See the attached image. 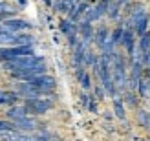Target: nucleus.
Returning a JSON list of instances; mask_svg holds the SVG:
<instances>
[{"mask_svg": "<svg viewBox=\"0 0 150 141\" xmlns=\"http://www.w3.org/2000/svg\"><path fill=\"white\" fill-rule=\"evenodd\" d=\"M44 64V61L37 55H24V57H17L13 61H4V68L7 72H13V75H18V73H26L29 70L37 68V66Z\"/></svg>", "mask_w": 150, "mask_h": 141, "instance_id": "f257e3e1", "label": "nucleus"}, {"mask_svg": "<svg viewBox=\"0 0 150 141\" xmlns=\"http://www.w3.org/2000/svg\"><path fill=\"white\" fill-rule=\"evenodd\" d=\"M112 61H114V75H112V81H114V86L117 90H125L126 88V72H125V61L119 53H112Z\"/></svg>", "mask_w": 150, "mask_h": 141, "instance_id": "f03ea898", "label": "nucleus"}, {"mask_svg": "<svg viewBox=\"0 0 150 141\" xmlns=\"http://www.w3.org/2000/svg\"><path fill=\"white\" fill-rule=\"evenodd\" d=\"M24 55H33V48L31 46H13V48L0 50V59L2 61H13V59L24 57Z\"/></svg>", "mask_w": 150, "mask_h": 141, "instance_id": "7ed1b4c3", "label": "nucleus"}, {"mask_svg": "<svg viewBox=\"0 0 150 141\" xmlns=\"http://www.w3.org/2000/svg\"><path fill=\"white\" fill-rule=\"evenodd\" d=\"M26 110L29 114H44L53 106V103L50 99H42V97H35V99H28L26 101Z\"/></svg>", "mask_w": 150, "mask_h": 141, "instance_id": "20e7f679", "label": "nucleus"}, {"mask_svg": "<svg viewBox=\"0 0 150 141\" xmlns=\"http://www.w3.org/2000/svg\"><path fill=\"white\" fill-rule=\"evenodd\" d=\"M29 84H33L37 90H40L42 94H46V92H50V90H53L55 88V79L53 77H50V75H37V77H33V79H29L28 81Z\"/></svg>", "mask_w": 150, "mask_h": 141, "instance_id": "39448f33", "label": "nucleus"}, {"mask_svg": "<svg viewBox=\"0 0 150 141\" xmlns=\"http://www.w3.org/2000/svg\"><path fill=\"white\" fill-rule=\"evenodd\" d=\"M4 31H9V33H17V31H24V29H29V24L26 20H20V18H9V20H4V24L0 26Z\"/></svg>", "mask_w": 150, "mask_h": 141, "instance_id": "423d86ee", "label": "nucleus"}, {"mask_svg": "<svg viewBox=\"0 0 150 141\" xmlns=\"http://www.w3.org/2000/svg\"><path fill=\"white\" fill-rule=\"evenodd\" d=\"M17 94H18V95H24V97H28V99H35V97H40L42 92L37 90L33 84H29L28 81H26V83H18V86H17Z\"/></svg>", "mask_w": 150, "mask_h": 141, "instance_id": "0eeeda50", "label": "nucleus"}, {"mask_svg": "<svg viewBox=\"0 0 150 141\" xmlns=\"http://www.w3.org/2000/svg\"><path fill=\"white\" fill-rule=\"evenodd\" d=\"M13 128L15 130H24V132H31L39 128V123L37 119H31V117H22V119L13 121Z\"/></svg>", "mask_w": 150, "mask_h": 141, "instance_id": "6e6552de", "label": "nucleus"}, {"mask_svg": "<svg viewBox=\"0 0 150 141\" xmlns=\"http://www.w3.org/2000/svg\"><path fill=\"white\" fill-rule=\"evenodd\" d=\"M6 114L9 119L17 121V119H22V117H28V110H26V106H11Z\"/></svg>", "mask_w": 150, "mask_h": 141, "instance_id": "1a4fd4ad", "label": "nucleus"}, {"mask_svg": "<svg viewBox=\"0 0 150 141\" xmlns=\"http://www.w3.org/2000/svg\"><path fill=\"white\" fill-rule=\"evenodd\" d=\"M121 42L126 46V51L132 55L134 53V33H132V29H123V39H121Z\"/></svg>", "mask_w": 150, "mask_h": 141, "instance_id": "9d476101", "label": "nucleus"}, {"mask_svg": "<svg viewBox=\"0 0 150 141\" xmlns=\"http://www.w3.org/2000/svg\"><path fill=\"white\" fill-rule=\"evenodd\" d=\"M139 51H141V55H143V59L150 53V33L141 35V39H139Z\"/></svg>", "mask_w": 150, "mask_h": 141, "instance_id": "9b49d317", "label": "nucleus"}, {"mask_svg": "<svg viewBox=\"0 0 150 141\" xmlns=\"http://www.w3.org/2000/svg\"><path fill=\"white\" fill-rule=\"evenodd\" d=\"M95 44L99 48H104V44H106V40H108V31H106V28H99L95 31Z\"/></svg>", "mask_w": 150, "mask_h": 141, "instance_id": "f8f14e48", "label": "nucleus"}, {"mask_svg": "<svg viewBox=\"0 0 150 141\" xmlns=\"http://www.w3.org/2000/svg\"><path fill=\"white\" fill-rule=\"evenodd\" d=\"M18 99V94L17 92H9V94H6V92H2L0 90V105H6V103H15Z\"/></svg>", "mask_w": 150, "mask_h": 141, "instance_id": "ddd939ff", "label": "nucleus"}, {"mask_svg": "<svg viewBox=\"0 0 150 141\" xmlns=\"http://www.w3.org/2000/svg\"><path fill=\"white\" fill-rule=\"evenodd\" d=\"M33 44V37L29 35H17L15 37V46H31Z\"/></svg>", "mask_w": 150, "mask_h": 141, "instance_id": "4468645a", "label": "nucleus"}, {"mask_svg": "<svg viewBox=\"0 0 150 141\" xmlns=\"http://www.w3.org/2000/svg\"><path fill=\"white\" fill-rule=\"evenodd\" d=\"M114 106H115V114H117V117H121V119H125V108H123L121 97H119L117 94L114 95Z\"/></svg>", "mask_w": 150, "mask_h": 141, "instance_id": "2eb2a0df", "label": "nucleus"}, {"mask_svg": "<svg viewBox=\"0 0 150 141\" xmlns=\"http://www.w3.org/2000/svg\"><path fill=\"white\" fill-rule=\"evenodd\" d=\"M61 29H62V31L68 35V37L75 35V26H73L71 20H62V22H61Z\"/></svg>", "mask_w": 150, "mask_h": 141, "instance_id": "dca6fc26", "label": "nucleus"}, {"mask_svg": "<svg viewBox=\"0 0 150 141\" xmlns=\"http://www.w3.org/2000/svg\"><path fill=\"white\" fill-rule=\"evenodd\" d=\"M146 26H148V17L145 15V17H143V18H141V20L137 22V24H136V31L139 33V37L146 33Z\"/></svg>", "mask_w": 150, "mask_h": 141, "instance_id": "f3484780", "label": "nucleus"}, {"mask_svg": "<svg viewBox=\"0 0 150 141\" xmlns=\"http://www.w3.org/2000/svg\"><path fill=\"white\" fill-rule=\"evenodd\" d=\"M121 39H123V28H117L114 33H112V37H110V40L114 42V46L115 44H121Z\"/></svg>", "mask_w": 150, "mask_h": 141, "instance_id": "a211bd4d", "label": "nucleus"}, {"mask_svg": "<svg viewBox=\"0 0 150 141\" xmlns=\"http://www.w3.org/2000/svg\"><path fill=\"white\" fill-rule=\"evenodd\" d=\"M79 81H81V86L84 88V90H88V88H90V75H88L86 72H84V73H82V75L79 77Z\"/></svg>", "mask_w": 150, "mask_h": 141, "instance_id": "6ab92c4d", "label": "nucleus"}, {"mask_svg": "<svg viewBox=\"0 0 150 141\" xmlns=\"http://www.w3.org/2000/svg\"><path fill=\"white\" fill-rule=\"evenodd\" d=\"M7 130H13V123L0 121V132H7Z\"/></svg>", "mask_w": 150, "mask_h": 141, "instance_id": "aec40b11", "label": "nucleus"}, {"mask_svg": "<svg viewBox=\"0 0 150 141\" xmlns=\"http://www.w3.org/2000/svg\"><path fill=\"white\" fill-rule=\"evenodd\" d=\"M126 103H130L132 106H136V99H134V94H126Z\"/></svg>", "mask_w": 150, "mask_h": 141, "instance_id": "412c9836", "label": "nucleus"}, {"mask_svg": "<svg viewBox=\"0 0 150 141\" xmlns=\"http://www.w3.org/2000/svg\"><path fill=\"white\" fill-rule=\"evenodd\" d=\"M18 141H37V137H28V136H22Z\"/></svg>", "mask_w": 150, "mask_h": 141, "instance_id": "4be33fe9", "label": "nucleus"}, {"mask_svg": "<svg viewBox=\"0 0 150 141\" xmlns=\"http://www.w3.org/2000/svg\"><path fill=\"white\" fill-rule=\"evenodd\" d=\"M44 2H46V4H51V0H44Z\"/></svg>", "mask_w": 150, "mask_h": 141, "instance_id": "5701e85b", "label": "nucleus"}, {"mask_svg": "<svg viewBox=\"0 0 150 141\" xmlns=\"http://www.w3.org/2000/svg\"><path fill=\"white\" fill-rule=\"evenodd\" d=\"M146 127H148V128H150V119H148V123H146Z\"/></svg>", "mask_w": 150, "mask_h": 141, "instance_id": "b1692460", "label": "nucleus"}, {"mask_svg": "<svg viewBox=\"0 0 150 141\" xmlns=\"http://www.w3.org/2000/svg\"><path fill=\"white\" fill-rule=\"evenodd\" d=\"M73 2H75V4H79V2H81V0H73Z\"/></svg>", "mask_w": 150, "mask_h": 141, "instance_id": "393cba45", "label": "nucleus"}, {"mask_svg": "<svg viewBox=\"0 0 150 141\" xmlns=\"http://www.w3.org/2000/svg\"><path fill=\"white\" fill-rule=\"evenodd\" d=\"M0 20H2V15H0Z\"/></svg>", "mask_w": 150, "mask_h": 141, "instance_id": "a878e982", "label": "nucleus"}, {"mask_svg": "<svg viewBox=\"0 0 150 141\" xmlns=\"http://www.w3.org/2000/svg\"><path fill=\"white\" fill-rule=\"evenodd\" d=\"M20 2H22V4H24V0H20Z\"/></svg>", "mask_w": 150, "mask_h": 141, "instance_id": "bb28decb", "label": "nucleus"}]
</instances>
